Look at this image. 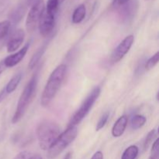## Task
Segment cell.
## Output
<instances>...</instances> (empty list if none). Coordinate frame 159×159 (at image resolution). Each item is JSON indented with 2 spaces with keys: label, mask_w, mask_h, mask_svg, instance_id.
Returning <instances> with one entry per match:
<instances>
[{
  "label": "cell",
  "mask_w": 159,
  "mask_h": 159,
  "mask_svg": "<svg viewBox=\"0 0 159 159\" xmlns=\"http://www.w3.org/2000/svg\"><path fill=\"white\" fill-rule=\"evenodd\" d=\"M67 73V66L60 65L52 71L43 89L40 99L42 107H47L51 104L58 90L60 89Z\"/></svg>",
  "instance_id": "6da1fadb"
},
{
  "label": "cell",
  "mask_w": 159,
  "mask_h": 159,
  "mask_svg": "<svg viewBox=\"0 0 159 159\" xmlns=\"http://www.w3.org/2000/svg\"><path fill=\"white\" fill-rule=\"evenodd\" d=\"M38 75L39 71H37L36 74L33 75L30 82L26 84L23 93L20 95V99L18 100V103H17L16 110L13 117L12 119V124H17L23 117L28 107H29L30 104L32 102L33 98L35 95L36 89H37V82H38Z\"/></svg>",
  "instance_id": "7a4b0ae2"
},
{
  "label": "cell",
  "mask_w": 159,
  "mask_h": 159,
  "mask_svg": "<svg viewBox=\"0 0 159 159\" xmlns=\"http://www.w3.org/2000/svg\"><path fill=\"white\" fill-rule=\"evenodd\" d=\"M60 134V127L54 121L48 120L42 121L37 128L39 145L43 150H48Z\"/></svg>",
  "instance_id": "3957f363"
},
{
  "label": "cell",
  "mask_w": 159,
  "mask_h": 159,
  "mask_svg": "<svg viewBox=\"0 0 159 159\" xmlns=\"http://www.w3.org/2000/svg\"><path fill=\"white\" fill-rule=\"evenodd\" d=\"M77 127H68L66 130L59 135L54 144L48 149V158H54L58 156L70 144H71L75 141L77 137Z\"/></svg>",
  "instance_id": "277c9868"
},
{
  "label": "cell",
  "mask_w": 159,
  "mask_h": 159,
  "mask_svg": "<svg viewBox=\"0 0 159 159\" xmlns=\"http://www.w3.org/2000/svg\"><path fill=\"white\" fill-rule=\"evenodd\" d=\"M100 93L101 89L99 87H96V88H94L92 90L89 95L83 101V102L80 106L79 110L71 116V120L69 121L68 127H76L78 124H79L82 122V120L89 113L90 110H91L92 107H93L94 103L96 102V101L99 98Z\"/></svg>",
  "instance_id": "5b68a950"
},
{
  "label": "cell",
  "mask_w": 159,
  "mask_h": 159,
  "mask_svg": "<svg viewBox=\"0 0 159 159\" xmlns=\"http://www.w3.org/2000/svg\"><path fill=\"white\" fill-rule=\"evenodd\" d=\"M45 9L43 0H35L30 9L26 20V28L28 32H33L38 25Z\"/></svg>",
  "instance_id": "8992f818"
},
{
  "label": "cell",
  "mask_w": 159,
  "mask_h": 159,
  "mask_svg": "<svg viewBox=\"0 0 159 159\" xmlns=\"http://www.w3.org/2000/svg\"><path fill=\"white\" fill-rule=\"evenodd\" d=\"M134 41V37L133 35H129L126 37L113 51L111 55L112 61L113 63L120 61L129 52L133 45Z\"/></svg>",
  "instance_id": "52a82bcc"
},
{
  "label": "cell",
  "mask_w": 159,
  "mask_h": 159,
  "mask_svg": "<svg viewBox=\"0 0 159 159\" xmlns=\"http://www.w3.org/2000/svg\"><path fill=\"white\" fill-rule=\"evenodd\" d=\"M119 18L123 23H127L132 20L138 9V0H130L128 2L119 7Z\"/></svg>",
  "instance_id": "ba28073f"
},
{
  "label": "cell",
  "mask_w": 159,
  "mask_h": 159,
  "mask_svg": "<svg viewBox=\"0 0 159 159\" xmlns=\"http://www.w3.org/2000/svg\"><path fill=\"white\" fill-rule=\"evenodd\" d=\"M55 16H56L48 13L44 9L38 23L40 35L43 37H49L51 35L55 25Z\"/></svg>",
  "instance_id": "9c48e42d"
},
{
  "label": "cell",
  "mask_w": 159,
  "mask_h": 159,
  "mask_svg": "<svg viewBox=\"0 0 159 159\" xmlns=\"http://www.w3.org/2000/svg\"><path fill=\"white\" fill-rule=\"evenodd\" d=\"M25 38V32L23 30L18 29L14 31L8 41L6 48L9 53L14 52L20 48Z\"/></svg>",
  "instance_id": "30bf717a"
},
{
  "label": "cell",
  "mask_w": 159,
  "mask_h": 159,
  "mask_svg": "<svg viewBox=\"0 0 159 159\" xmlns=\"http://www.w3.org/2000/svg\"><path fill=\"white\" fill-rule=\"evenodd\" d=\"M29 46L30 45L27 43V44L25 45L23 48H21L20 51H17L16 53H15V54H11V55L6 57V58L2 61L5 67H6V68H12V67L18 65V64L24 58L25 55H26V52H27L28 49H29Z\"/></svg>",
  "instance_id": "8fae6325"
},
{
  "label": "cell",
  "mask_w": 159,
  "mask_h": 159,
  "mask_svg": "<svg viewBox=\"0 0 159 159\" xmlns=\"http://www.w3.org/2000/svg\"><path fill=\"white\" fill-rule=\"evenodd\" d=\"M127 122H128V117L126 115L121 116L113 125V129H112V135L115 138H119L122 136L126 130Z\"/></svg>",
  "instance_id": "7c38bea8"
},
{
  "label": "cell",
  "mask_w": 159,
  "mask_h": 159,
  "mask_svg": "<svg viewBox=\"0 0 159 159\" xmlns=\"http://www.w3.org/2000/svg\"><path fill=\"white\" fill-rule=\"evenodd\" d=\"M51 40V38H49L47 41H45L44 43L42 44V46L37 50V52L33 55V57H31L29 65H28V68H29L30 69H33V68H34L36 66H37V65L38 64V62L40 61V58H41V57L43 56V54H44V52L46 51L47 48H48V44H49Z\"/></svg>",
  "instance_id": "4fadbf2b"
},
{
  "label": "cell",
  "mask_w": 159,
  "mask_h": 159,
  "mask_svg": "<svg viewBox=\"0 0 159 159\" xmlns=\"http://www.w3.org/2000/svg\"><path fill=\"white\" fill-rule=\"evenodd\" d=\"M85 14H86V9L85 6L84 4H81L75 9L74 12L72 14L71 17V21L75 24L80 23L82 20L85 19Z\"/></svg>",
  "instance_id": "5bb4252c"
},
{
  "label": "cell",
  "mask_w": 159,
  "mask_h": 159,
  "mask_svg": "<svg viewBox=\"0 0 159 159\" xmlns=\"http://www.w3.org/2000/svg\"><path fill=\"white\" fill-rule=\"evenodd\" d=\"M26 10V6L25 5H20L18 7L16 8L12 12H11L10 16H9V18L11 19L12 22L14 23H18L21 20V19L23 18V16H24L25 12Z\"/></svg>",
  "instance_id": "9a60e30c"
},
{
  "label": "cell",
  "mask_w": 159,
  "mask_h": 159,
  "mask_svg": "<svg viewBox=\"0 0 159 159\" xmlns=\"http://www.w3.org/2000/svg\"><path fill=\"white\" fill-rule=\"evenodd\" d=\"M21 79H22V75L20 74V73L15 75H14L13 77L9 80V82H8L6 88H5L6 93H7V94H9V93H12V92L15 91V90L16 89L17 87H18Z\"/></svg>",
  "instance_id": "2e32d148"
},
{
  "label": "cell",
  "mask_w": 159,
  "mask_h": 159,
  "mask_svg": "<svg viewBox=\"0 0 159 159\" xmlns=\"http://www.w3.org/2000/svg\"><path fill=\"white\" fill-rule=\"evenodd\" d=\"M139 149L136 145H130L123 153L121 159H136Z\"/></svg>",
  "instance_id": "e0dca14e"
},
{
  "label": "cell",
  "mask_w": 159,
  "mask_h": 159,
  "mask_svg": "<svg viewBox=\"0 0 159 159\" xmlns=\"http://www.w3.org/2000/svg\"><path fill=\"white\" fill-rule=\"evenodd\" d=\"M146 121L147 119L143 115H135L131 119V127L134 130L141 128L145 124Z\"/></svg>",
  "instance_id": "ac0fdd59"
},
{
  "label": "cell",
  "mask_w": 159,
  "mask_h": 159,
  "mask_svg": "<svg viewBox=\"0 0 159 159\" xmlns=\"http://www.w3.org/2000/svg\"><path fill=\"white\" fill-rule=\"evenodd\" d=\"M58 0H48L46 7H45V11L48 13L56 16L57 12V9H58Z\"/></svg>",
  "instance_id": "d6986e66"
},
{
  "label": "cell",
  "mask_w": 159,
  "mask_h": 159,
  "mask_svg": "<svg viewBox=\"0 0 159 159\" xmlns=\"http://www.w3.org/2000/svg\"><path fill=\"white\" fill-rule=\"evenodd\" d=\"M10 26L11 22L9 20H4V21L0 22V40L7 35Z\"/></svg>",
  "instance_id": "ffe728a7"
},
{
  "label": "cell",
  "mask_w": 159,
  "mask_h": 159,
  "mask_svg": "<svg viewBox=\"0 0 159 159\" xmlns=\"http://www.w3.org/2000/svg\"><path fill=\"white\" fill-rule=\"evenodd\" d=\"M159 61V52H156L154 54L152 57H151L148 60V61L145 64V69L147 71L152 69V68H155L157 64L158 63Z\"/></svg>",
  "instance_id": "44dd1931"
},
{
  "label": "cell",
  "mask_w": 159,
  "mask_h": 159,
  "mask_svg": "<svg viewBox=\"0 0 159 159\" xmlns=\"http://www.w3.org/2000/svg\"><path fill=\"white\" fill-rule=\"evenodd\" d=\"M156 136V130L153 129L152 130H151L148 134L147 137L145 138V141L144 142V150H147L149 148L150 144H152V141H154V138Z\"/></svg>",
  "instance_id": "7402d4cb"
},
{
  "label": "cell",
  "mask_w": 159,
  "mask_h": 159,
  "mask_svg": "<svg viewBox=\"0 0 159 159\" xmlns=\"http://www.w3.org/2000/svg\"><path fill=\"white\" fill-rule=\"evenodd\" d=\"M109 116H110V113H109V112H107V113H105L102 116H101L99 120L98 121L97 125H96V131H99V130H100L101 129L103 128V127L106 125L107 121H108Z\"/></svg>",
  "instance_id": "603a6c76"
},
{
  "label": "cell",
  "mask_w": 159,
  "mask_h": 159,
  "mask_svg": "<svg viewBox=\"0 0 159 159\" xmlns=\"http://www.w3.org/2000/svg\"><path fill=\"white\" fill-rule=\"evenodd\" d=\"M159 140L157 138L153 143L152 148V153L149 159H159Z\"/></svg>",
  "instance_id": "cb8c5ba5"
},
{
  "label": "cell",
  "mask_w": 159,
  "mask_h": 159,
  "mask_svg": "<svg viewBox=\"0 0 159 159\" xmlns=\"http://www.w3.org/2000/svg\"><path fill=\"white\" fill-rule=\"evenodd\" d=\"M33 156L32 153L28 151H23L19 153L18 155H16V157L13 159H30L31 157Z\"/></svg>",
  "instance_id": "d4e9b609"
},
{
  "label": "cell",
  "mask_w": 159,
  "mask_h": 159,
  "mask_svg": "<svg viewBox=\"0 0 159 159\" xmlns=\"http://www.w3.org/2000/svg\"><path fill=\"white\" fill-rule=\"evenodd\" d=\"M10 5V0H0V16L8 9Z\"/></svg>",
  "instance_id": "484cf974"
},
{
  "label": "cell",
  "mask_w": 159,
  "mask_h": 159,
  "mask_svg": "<svg viewBox=\"0 0 159 159\" xmlns=\"http://www.w3.org/2000/svg\"><path fill=\"white\" fill-rule=\"evenodd\" d=\"M129 1H130V0H113V6H114L115 8H119L121 6H123V5L128 2Z\"/></svg>",
  "instance_id": "4316f807"
},
{
  "label": "cell",
  "mask_w": 159,
  "mask_h": 159,
  "mask_svg": "<svg viewBox=\"0 0 159 159\" xmlns=\"http://www.w3.org/2000/svg\"><path fill=\"white\" fill-rule=\"evenodd\" d=\"M91 159H103V155L101 152H97L93 155Z\"/></svg>",
  "instance_id": "83f0119b"
},
{
  "label": "cell",
  "mask_w": 159,
  "mask_h": 159,
  "mask_svg": "<svg viewBox=\"0 0 159 159\" xmlns=\"http://www.w3.org/2000/svg\"><path fill=\"white\" fill-rule=\"evenodd\" d=\"M6 95H7V93H6V89H2L0 91V102H1L2 101L5 99V97L6 96Z\"/></svg>",
  "instance_id": "f1b7e54d"
},
{
  "label": "cell",
  "mask_w": 159,
  "mask_h": 159,
  "mask_svg": "<svg viewBox=\"0 0 159 159\" xmlns=\"http://www.w3.org/2000/svg\"><path fill=\"white\" fill-rule=\"evenodd\" d=\"M6 67H5L4 64H3V61H2L1 62H0V75L2 74V73L3 72V71H4L5 69H6Z\"/></svg>",
  "instance_id": "f546056e"
},
{
  "label": "cell",
  "mask_w": 159,
  "mask_h": 159,
  "mask_svg": "<svg viewBox=\"0 0 159 159\" xmlns=\"http://www.w3.org/2000/svg\"><path fill=\"white\" fill-rule=\"evenodd\" d=\"M64 159H71V152H68L66 155L65 156Z\"/></svg>",
  "instance_id": "4dcf8cb0"
},
{
  "label": "cell",
  "mask_w": 159,
  "mask_h": 159,
  "mask_svg": "<svg viewBox=\"0 0 159 159\" xmlns=\"http://www.w3.org/2000/svg\"><path fill=\"white\" fill-rule=\"evenodd\" d=\"M30 159H42V158L40 156V155H33V156L30 158Z\"/></svg>",
  "instance_id": "1f68e13d"
},
{
  "label": "cell",
  "mask_w": 159,
  "mask_h": 159,
  "mask_svg": "<svg viewBox=\"0 0 159 159\" xmlns=\"http://www.w3.org/2000/svg\"><path fill=\"white\" fill-rule=\"evenodd\" d=\"M64 1H65V0H58V2H59V4H61V3H62V2H63Z\"/></svg>",
  "instance_id": "d6a6232c"
}]
</instances>
